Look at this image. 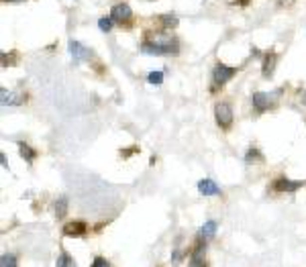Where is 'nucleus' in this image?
<instances>
[{"label": "nucleus", "instance_id": "f257e3e1", "mask_svg": "<svg viewBox=\"0 0 306 267\" xmlns=\"http://www.w3.org/2000/svg\"><path fill=\"white\" fill-rule=\"evenodd\" d=\"M178 39L167 33H153L141 43V51L147 55H167L178 53Z\"/></svg>", "mask_w": 306, "mask_h": 267}, {"label": "nucleus", "instance_id": "f03ea898", "mask_svg": "<svg viewBox=\"0 0 306 267\" xmlns=\"http://www.w3.org/2000/svg\"><path fill=\"white\" fill-rule=\"evenodd\" d=\"M237 74L235 68H231V65H225V63H216L214 70H212V90H216L218 86H225L229 80H233V76Z\"/></svg>", "mask_w": 306, "mask_h": 267}, {"label": "nucleus", "instance_id": "7ed1b4c3", "mask_svg": "<svg viewBox=\"0 0 306 267\" xmlns=\"http://www.w3.org/2000/svg\"><path fill=\"white\" fill-rule=\"evenodd\" d=\"M233 108H231V104H227V102H218L216 106H214V119H216V125L221 127V129H229L231 125H233Z\"/></svg>", "mask_w": 306, "mask_h": 267}, {"label": "nucleus", "instance_id": "20e7f679", "mask_svg": "<svg viewBox=\"0 0 306 267\" xmlns=\"http://www.w3.org/2000/svg\"><path fill=\"white\" fill-rule=\"evenodd\" d=\"M276 102V94H268V92H255L251 96V104L257 113H266L268 108H272Z\"/></svg>", "mask_w": 306, "mask_h": 267}, {"label": "nucleus", "instance_id": "39448f33", "mask_svg": "<svg viewBox=\"0 0 306 267\" xmlns=\"http://www.w3.org/2000/svg\"><path fill=\"white\" fill-rule=\"evenodd\" d=\"M111 18L115 20V23H119V25H127V23H131V18H133V10H131L129 4L119 2V4L113 6V10H111Z\"/></svg>", "mask_w": 306, "mask_h": 267}, {"label": "nucleus", "instance_id": "423d86ee", "mask_svg": "<svg viewBox=\"0 0 306 267\" xmlns=\"http://www.w3.org/2000/svg\"><path fill=\"white\" fill-rule=\"evenodd\" d=\"M68 49H70V53H72V57H74L76 63H82V61H86V59L92 57L90 49L84 47L82 43H78V41H70V43H68Z\"/></svg>", "mask_w": 306, "mask_h": 267}, {"label": "nucleus", "instance_id": "0eeeda50", "mask_svg": "<svg viewBox=\"0 0 306 267\" xmlns=\"http://www.w3.org/2000/svg\"><path fill=\"white\" fill-rule=\"evenodd\" d=\"M86 231H88V225H86L84 220H74L63 227L65 237H82V235H86Z\"/></svg>", "mask_w": 306, "mask_h": 267}, {"label": "nucleus", "instance_id": "6e6552de", "mask_svg": "<svg viewBox=\"0 0 306 267\" xmlns=\"http://www.w3.org/2000/svg\"><path fill=\"white\" fill-rule=\"evenodd\" d=\"M276 63H278V53L270 51L264 55V63H261V76L264 78H272L276 72Z\"/></svg>", "mask_w": 306, "mask_h": 267}, {"label": "nucleus", "instance_id": "1a4fd4ad", "mask_svg": "<svg viewBox=\"0 0 306 267\" xmlns=\"http://www.w3.org/2000/svg\"><path fill=\"white\" fill-rule=\"evenodd\" d=\"M304 186V182H292V180H284V177H280V180L274 182V188L278 192H296Z\"/></svg>", "mask_w": 306, "mask_h": 267}, {"label": "nucleus", "instance_id": "9d476101", "mask_svg": "<svg viewBox=\"0 0 306 267\" xmlns=\"http://www.w3.org/2000/svg\"><path fill=\"white\" fill-rule=\"evenodd\" d=\"M198 192L202 196H218L221 194V188H218L212 180H200L198 182Z\"/></svg>", "mask_w": 306, "mask_h": 267}, {"label": "nucleus", "instance_id": "9b49d317", "mask_svg": "<svg viewBox=\"0 0 306 267\" xmlns=\"http://www.w3.org/2000/svg\"><path fill=\"white\" fill-rule=\"evenodd\" d=\"M190 267H204V245L198 243L190 257Z\"/></svg>", "mask_w": 306, "mask_h": 267}, {"label": "nucleus", "instance_id": "f8f14e48", "mask_svg": "<svg viewBox=\"0 0 306 267\" xmlns=\"http://www.w3.org/2000/svg\"><path fill=\"white\" fill-rule=\"evenodd\" d=\"M2 104L6 106V104H23L25 102V96L23 94H16V92H6L4 88H2Z\"/></svg>", "mask_w": 306, "mask_h": 267}, {"label": "nucleus", "instance_id": "ddd939ff", "mask_svg": "<svg viewBox=\"0 0 306 267\" xmlns=\"http://www.w3.org/2000/svg\"><path fill=\"white\" fill-rule=\"evenodd\" d=\"M18 151H20V157H23L27 163H33L35 161V157H37V151L35 149H31L29 145H25V143H18Z\"/></svg>", "mask_w": 306, "mask_h": 267}, {"label": "nucleus", "instance_id": "4468645a", "mask_svg": "<svg viewBox=\"0 0 306 267\" xmlns=\"http://www.w3.org/2000/svg\"><path fill=\"white\" fill-rule=\"evenodd\" d=\"M214 233H216V222L214 220H208V222H204L202 229H200V239L208 241V239L214 237Z\"/></svg>", "mask_w": 306, "mask_h": 267}, {"label": "nucleus", "instance_id": "2eb2a0df", "mask_svg": "<svg viewBox=\"0 0 306 267\" xmlns=\"http://www.w3.org/2000/svg\"><path fill=\"white\" fill-rule=\"evenodd\" d=\"M65 214H68V198L61 196V198H57V202H55V216L63 218Z\"/></svg>", "mask_w": 306, "mask_h": 267}, {"label": "nucleus", "instance_id": "dca6fc26", "mask_svg": "<svg viewBox=\"0 0 306 267\" xmlns=\"http://www.w3.org/2000/svg\"><path fill=\"white\" fill-rule=\"evenodd\" d=\"M55 267H76V263H74V259L70 257V253H65V251H63V253L57 257Z\"/></svg>", "mask_w": 306, "mask_h": 267}, {"label": "nucleus", "instance_id": "f3484780", "mask_svg": "<svg viewBox=\"0 0 306 267\" xmlns=\"http://www.w3.org/2000/svg\"><path fill=\"white\" fill-rule=\"evenodd\" d=\"M113 23H115V20H113L111 16H100V18H98V29H100L102 33H108V31L113 29Z\"/></svg>", "mask_w": 306, "mask_h": 267}, {"label": "nucleus", "instance_id": "a211bd4d", "mask_svg": "<svg viewBox=\"0 0 306 267\" xmlns=\"http://www.w3.org/2000/svg\"><path fill=\"white\" fill-rule=\"evenodd\" d=\"M159 18H161V25H163L165 29H171V27H176V25H178L176 14H163V16H159Z\"/></svg>", "mask_w": 306, "mask_h": 267}, {"label": "nucleus", "instance_id": "6ab92c4d", "mask_svg": "<svg viewBox=\"0 0 306 267\" xmlns=\"http://www.w3.org/2000/svg\"><path fill=\"white\" fill-rule=\"evenodd\" d=\"M147 80H149L151 86H161V82H163V72H151V74L147 76Z\"/></svg>", "mask_w": 306, "mask_h": 267}, {"label": "nucleus", "instance_id": "aec40b11", "mask_svg": "<svg viewBox=\"0 0 306 267\" xmlns=\"http://www.w3.org/2000/svg\"><path fill=\"white\" fill-rule=\"evenodd\" d=\"M0 267H18L16 257L14 255H2V259H0Z\"/></svg>", "mask_w": 306, "mask_h": 267}, {"label": "nucleus", "instance_id": "412c9836", "mask_svg": "<svg viewBox=\"0 0 306 267\" xmlns=\"http://www.w3.org/2000/svg\"><path fill=\"white\" fill-rule=\"evenodd\" d=\"M92 267H111V263H108L104 257H94V261H92Z\"/></svg>", "mask_w": 306, "mask_h": 267}, {"label": "nucleus", "instance_id": "4be33fe9", "mask_svg": "<svg viewBox=\"0 0 306 267\" xmlns=\"http://www.w3.org/2000/svg\"><path fill=\"white\" fill-rule=\"evenodd\" d=\"M6 4H23V2H27V0H4Z\"/></svg>", "mask_w": 306, "mask_h": 267}, {"label": "nucleus", "instance_id": "5701e85b", "mask_svg": "<svg viewBox=\"0 0 306 267\" xmlns=\"http://www.w3.org/2000/svg\"><path fill=\"white\" fill-rule=\"evenodd\" d=\"M2 167H8V163H6V155L2 153Z\"/></svg>", "mask_w": 306, "mask_h": 267}, {"label": "nucleus", "instance_id": "b1692460", "mask_svg": "<svg viewBox=\"0 0 306 267\" xmlns=\"http://www.w3.org/2000/svg\"><path fill=\"white\" fill-rule=\"evenodd\" d=\"M302 102H304V104H306V92H304V96H302Z\"/></svg>", "mask_w": 306, "mask_h": 267}]
</instances>
